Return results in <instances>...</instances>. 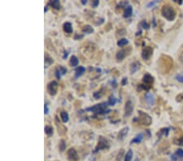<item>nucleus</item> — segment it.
I'll list each match as a JSON object with an SVG mask.
<instances>
[{"label":"nucleus","instance_id":"f257e3e1","mask_svg":"<svg viewBox=\"0 0 183 161\" xmlns=\"http://www.w3.org/2000/svg\"><path fill=\"white\" fill-rule=\"evenodd\" d=\"M173 65V61L171 57L163 55L159 58V69L162 73H167L169 72Z\"/></svg>","mask_w":183,"mask_h":161},{"label":"nucleus","instance_id":"f03ea898","mask_svg":"<svg viewBox=\"0 0 183 161\" xmlns=\"http://www.w3.org/2000/svg\"><path fill=\"white\" fill-rule=\"evenodd\" d=\"M161 13H162L163 16L168 21H174L175 18L177 16V13L174 8L168 4H166L161 9Z\"/></svg>","mask_w":183,"mask_h":161},{"label":"nucleus","instance_id":"7ed1b4c3","mask_svg":"<svg viewBox=\"0 0 183 161\" xmlns=\"http://www.w3.org/2000/svg\"><path fill=\"white\" fill-rule=\"evenodd\" d=\"M107 103L102 102V103H99V104L93 106L91 108H86V111H90L95 114H106L110 111L109 109L107 108Z\"/></svg>","mask_w":183,"mask_h":161},{"label":"nucleus","instance_id":"20e7f679","mask_svg":"<svg viewBox=\"0 0 183 161\" xmlns=\"http://www.w3.org/2000/svg\"><path fill=\"white\" fill-rule=\"evenodd\" d=\"M138 115H139V118H138V121L139 123L142 125H150L152 123V118H151L147 113H146L142 111H138Z\"/></svg>","mask_w":183,"mask_h":161},{"label":"nucleus","instance_id":"39448f33","mask_svg":"<svg viewBox=\"0 0 183 161\" xmlns=\"http://www.w3.org/2000/svg\"><path fill=\"white\" fill-rule=\"evenodd\" d=\"M58 83L56 81H51L47 84V90L48 94L51 95V96H54L57 94V91H58Z\"/></svg>","mask_w":183,"mask_h":161},{"label":"nucleus","instance_id":"423d86ee","mask_svg":"<svg viewBox=\"0 0 183 161\" xmlns=\"http://www.w3.org/2000/svg\"><path fill=\"white\" fill-rule=\"evenodd\" d=\"M109 147V142L107 140L106 138H104V137H100L99 139V142H98V145L95 148V151H99L100 150L107 149Z\"/></svg>","mask_w":183,"mask_h":161},{"label":"nucleus","instance_id":"0eeeda50","mask_svg":"<svg viewBox=\"0 0 183 161\" xmlns=\"http://www.w3.org/2000/svg\"><path fill=\"white\" fill-rule=\"evenodd\" d=\"M67 156H68V160L69 161H78V160H79L78 154L74 148H70L68 150V152H67Z\"/></svg>","mask_w":183,"mask_h":161},{"label":"nucleus","instance_id":"6e6552de","mask_svg":"<svg viewBox=\"0 0 183 161\" xmlns=\"http://www.w3.org/2000/svg\"><path fill=\"white\" fill-rule=\"evenodd\" d=\"M153 53V49L151 47H146L143 48L142 51V57L144 60H148L151 58Z\"/></svg>","mask_w":183,"mask_h":161},{"label":"nucleus","instance_id":"1a4fd4ad","mask_svg":"<svg viewBox=\"0 0 183 161\" xmlns=\"http://www.w3.org/2000/svg\"><path fill=\"white\" fill-rule=\"evenodd\" d=\"M133 104L130 100H128L124 105V116H130L133 113Z\"/></svg>","mask_w":183,"mask_h":161},{"label":"nucleus","instance_id":"9d476101","mask_svg":"<svg viewBox=\"0 0 183 161\" xmlns=\"http://www.w3.org/2000/svg\"><path fill=\"white\" fill-rule=\"evenodd\" d=\"M67 73V68L63 66H59V67L56 68V72H55V75H56V78L59 80L61 78V76L63 75H64L65 73Z\"/></svg>","mask_w":183,"mask_h":161},{"label":"nucleus","instance_id":"9b49d317","mask_svg":"<svg viewBox=\"0 0 183 161\" xmlns=\"http://www.w3.org/2000/svg\"><path fill=\"white\" fill-rule=\"evenodd\" d=\"M142 82H143V83H144L146 85L151 86V84H152L154 82V77L151 76V74L146 73L144 76H143V77H142Z\"/></svg>","mask_w":183,"mask_h":161},{"label":"nucleus","instance_id":"f8f14e48","mask_svg":"<svg viewBox=\"0 0 183 161\" xmlns=\"http://www.w3.org/2000/svg\"><path fill=\"white\" fill-rule=\"evenodd\" d=\"M183 159V150L182 149H177L173 155H172L171 160L173 161H178L179 160Z\"/></svg>","mask_w":183,"mask_h":161},{"label":"nucleus","instance_id":"ddd939ff","mask_svg":"<svg viewBox=\"0 0 183 161\" xmlns=\"http://www.w3.org/2000/svg\"><path fill=\"white\" fill-rule=\"evenodd\" d=\"M145 100L150 106H153L155 104V102H156L154 94L150 93V92H147L145 94Z\"/></svg>","mask_w":183,"mask_h":161},{"label":"nucleus","instance_id":"4468645a","mask_svg":"<svg viewBox=\"0 0 183 161\" xmlns=\"http://www.w3.org/2000/svg\"><path fill=\"white\" fill-rule=\"evenodd\" d=\"M128 54H129V53H127V50H124V49H123V50H119L117 54H116V59H117L118 62L122 61V60L127 56Z\"/></svg>","mask_w":183,"mask_h":161},{"label":"nucleus","instance_id":"2eb2a0df","mask_svg":"<svg viewBox=\"0 0 183 161\" xmlns=\"http://www.w3.org/2000/svg\"><path fill=\"white\" fill-rule=\"evenodd\" d=\"M85 73H86V68H84L83 66H79L75 69V77L78 78L82 76Z\"/></svg>","mask_w":183,"mask_h":161},{"label":"nucleus","instance_id":"dca6fc26","mask_svg":"<svg viewBox=\"0 0 183 161\" xmlns=\"http://www.w3.org/2000/svg\"><path fill=\"white\" fill-rule=\"evenodd\" d=\"M128 133H129V127L128 126L123 128L121 131H119V134L117 135V138H118L119 140H122L128 134Z\"/></svg>","mask_w":183,"mask_h":161},{"label":"nucleus","instance_id":"f3484780","mask_svg":"<svg viewBox=\"0 0 183 161\" xmlns=\"http://www.w3.org/2000/svg\"><path fill=\"white\" fill-rule=\"evenodd\" d=\"M63 29L66 33H73V26L70 22H65L63 24Z\"/></svg>","mask_w":183,"mask_h":161},{"label":"nucleus","instance_id":"a211bd4d","mask_svg":"<svg viewBox=\"0 0 183 161\" xmlns=\"http://www.w3.org/2000/svg\"><path fill=\"white\" fill-rule=\"evenodd\" d=\"M143 134H142V133H140V134H139L136 136L135 138H133V139H132L131 140V142H130V143H137L139 144L142 141V139H143Z\"/></svg>","mask_w":183,"mask_h":161},{"label":"nucleus","instance_id":"6ab92c4d","mask_svg":"<svg viewBox=\"0 0 183 161\" xmlns=\"http://www.w3.org/2000/svg\"><path fill=\"white\" fill-rule=\"evenodd\" d=\"M132 14H133V8H132V7H126V8L124 9V12L123 16H124V18H129L132 16Z\"/></svg>","mask_w":183,"mask_h":161},{"label":"nucleus","instance_id":"aec40b11","mask_svg":"<svg viewBox=\"0 0 183 161\" xmlns=\"http://www.w3.org/2000/svg\"><path fill=\"white\" fill-rule=\"evenodd\" d=\"M79 64V59H77L76 56H72L69 60V65H71L72 67H77Z\"/></svg>","mask_w":183,"mask_h":161},{"label":"nucleus","instance_id":"412c9836","mask_svg":"<svg viewBox=\"0 0 183 161\" xmlns=\"http://www.w3.org/2000/svg\"><path fill=\"white\" fill-rule=\"evenodd\" d=\"M139 68H140V64L139 62H134L130 65V72H131V73H136L139 69Z\"/></svg>","mask_w":183,"mask_h":161},{"label":"nucleus","instance_id":"4be33fe9","mask_svg":"<svg viewBox=\"0 0 183 161\" xmlns=\"http://www.w3.org/2000/svg\"><path fill=\"white\" fill-rule=\"evenodd\" d=\"M60 117H61V120L64 123H67L68 120H69V116H68V112L65 111H62L60 112Z\"/></svg>","mask_w":183,"mask_h":161},{"label":"nucleus","instance_id":"5701e85b","mask_svg":"<svg viewBox=\"0 0 183 161\" xmlns=\"http://www.w3.org/2000/svg\"><path fill=\"white\" fill-rule=\"evenodd\" d=\"M49 5L51 6L53 8L59 10L60 9V3L59 0H54V1H50L49 2Z\"/></svg>","mask_w":183,"mask_h":161},{"label":"nucleus","instance_id":"b1692460","mask_svg":"<svg viewBox=\"0 0 183 161\" xmlns=\"http://www.w3.org/2000/svg\"><path fill=\"white\" fill-rule=\"evenodd\" d=\"M82 32L84 33H86V34H90V33L94 32V29H93V27L87 24V25H85V26L83 27Z\"/></svg>","mask_w":183,"mask_h":161},{"label":"nucleus","instance_id":"393cba45","mask_svg":"<svg viewBox=\"0 0 183 161\" xmlns=\"http://www.w3.org/2000/svg\"><path fill=\"white\" fill-rule=\"evenodd\" d=\"M133 152L132 150H129L127 151V153L124 155V161H131L132 159H133Z\"/></svg>","mask_w":183,"mask_h":161},{"label":"nucleus","instance_id":"a878e982","mask_svg":"<svg viewBox=\"0 0 183 161\" xmlns=\"http://www.w3.org/2000/svg\"><path fill=\"white\" fill-rule=\"evenodd\" d=\"M107 105L109 106H114L116 103V99L114 95H110L109 98H108V100H107Z\"/></svg>","mask_w":183,"mask_h":161},{"label":"nucleus","instance_id":"bb28decb","mask_svg":"<svg viewBox=\"0 0 183 161\" xmlns=\"http://www.w3.org/2000/svg\"><path fill=\"white\" fill-rule=\"evenodd\" d=\"M53 128L51 126L47 125L45 127V133H46V134L47 135V136H51V135L53 134Z\"/></svg>","mask_w":183,"mask_h":161},{"label":"nucleus","instance_id":"cd10ccee","mask_svg":"<svg viewBox=\"0 0 183 161\" xmlns=\"http://www.w3.org/2000/svg\"><path fill=\"white\" fill-rule=\"evenodd\" d=\"M168 132H169V129H168V128H164V129H161L158 133H157V135H159V137L164 136V135L167 136L168 134Z\"/></svg>","mask_w":183,"mask_h":161},{"label":"nucleus","instance_id":"c85d7f7f","mask_svg":"<svg viewBox=\"0 0 183 161\" xmlns=\"http://www.w3.org/2000/svg\"><path fill=\"white\" fill-rule=\"evenodd\" d=\"M129 43V41H128L126 38H121V39H120V40H118V42H117V46L118 47H124V46H125V45H127V44Z\"/></svg>","mask_w":183,"mask_h":161},{"label":"nucleus","instance_id":"c756f323","mask_svg":"<svg viewBox=\"0 0 183 161\" xmlns=\"http://www.w3.org/2000/svg\"><path fill=\"white\" fill-rule=\"evenodd\" d=\"M173 143H174L175 145H177V146H183V136L182 137H181V138H174Z\"/></svg>","mask_w":183,"mask_h":161},{"label":"nucleus","instance_id":"7c9ffc66","mask_svg":"<svg viewBox=\"0 0 183 161\" xmlns=\"http://www.w3.org/2000/svg\"><path fill=\"white\" fill-rule=\"evenodd\" d=\"M59 149L60 151H65V149H66V142H65L64 140L61 139V140L59 141Z\"/></svg>","mask_w":183,"mask_h":161},{"label":"nucleus","instance_id":"2f4dec72","mask_svg":"<svg viewBox=\"0 0 183 161\" xmlns=\"http://www.w3.org/2000/svg\"><path fill=\"white\" fill-rule=\"evenodd\" d=\"M175 79L178 82H180L182 84H183V72L180 73H177V75L175 76Z\"/></svg>","mask_w":183,"mask_h":161},{"label":"nucleus","instance_id":"473e14b6","mask_svg":"<svg viewBox=\"0 0 183 161\" xmlns=\"http://www.w3.org/2000/svg\"><path fill=\"white\" fill-rule=\"evenodd\" d=\"M53 63V59L50 58V57H49V56H46L45 57V67H48L49 65H51Z\"/></svg>","mask_w":183,"mask_h":161},{"label":"nucleus","instance_id":"72a5a7b5","mask_svg":"<svg viewBox=\"0 0 183 161\" xmlns=\"http://www.w3.org/2000/svg\"><path fill=\"white\" fill-rule=\"evenodd\" d=\"M157 3H159V1H157V0H155V1H151V2H150V3H148L147 4V8H151V7H155Z\"/></svg>","mask_w":183,"mask_h":161},{"label":"nucleus","instance_id":"f704fd0d","mask_svg":"<svg viewBox=\"0 0 183 161\" xmlns=\"http://www.w3.org/2000/svg\"><path fill=\"white\" fill-rule=\"evenodd\" d=\"M140 25H141V27H142L143 29H149V24H147V22L146 21H141V23H140Z\"/></svg>","mask_w":183,"mask_h":161},{"label":"nucleus","instance_id":"c9c22d12","mask_svg":"<svg viewBox=\"0 0 183 161\" xmlns=\"http://www.w3.org/2000/svg\"><path fill=\"white\" fill-rule=\"evenodd\" d=\"M123 155H124V150L123 149L120 150V151H119L118 153V155H117V158H116V161H121Z\"/></svg>","mask_w":183,"mask_h":161},{"label":"nucleus","instance_id":"e433bc0d","mask_svg":"<svg viewBox=\"0 0 183 161\" xmlns=\"http://www.w3.org/2000/svg\"><path fill=\"white\" fill-rule=\"evenodd\" d=\"M176 101L178 102L183 101V93H181V94H179L178 95H177V97H176Z\"/></svg>","mask_w":183,"mask_h":161},{"label":"nucleus","instance_id":"4c0bfd02","mask_svg":"<svg viewBox=\"0 0 183 161\" xmlns=\"http://www.w3.org/2000/svg\"><path fill=\"white\" fill-rule=\"evenodd\" d=\"M128 83V78L127 77H124L123 79H122V81H121V85H126Z\"/></svg>","mask_w":183,"mask_h":161},{"label":"nucleus","instance_id":"58836bf2","mask_svg":"<svg viewBox=\"0 0 183 161\" xmlns=\"http://www.w3.org/2000/svg\"><path fill=\"white\" fill-rule=\"evenodd\" d=\"M99 4V1L95 0V1H93V3H92V7H97Z\"/></svg>","mask_w":183,"mask_h":161},{"label":"nucleus","instance_id":"ea45409f","mask_svg":"<svg viewBox=\"0 0 183 161\" xmlns=\"http://www.w3.org/2000/svg\"><path fill=\"white\" fill-rule=\"evenodd\" d=\"M44 110H45V112H44L45 114L47 115L48 113H49V108H48L47 104V103L45 104V108H44Z\"/></svg>","mask_w":183,"mask_h":161},{"label":"nucleus","instance_id":"a19ab883","mask_svg":"<svg viewBox=\"0 0 183 161\" xmlns=\"http://www.w3.org/2000/svg\"><path fill=\"white\" fill-rule=\"evenodd\" d=\"M83 38V35H79V34H76L75 37H74V39L75 40H78V39H81V38Z\"/></svg>","mask_w":183,"mask_h":161},{"label":"nucleus","instance_id":"79ce46f5","mask_svg":"<svg viewBox=\"0 0 183 161\" xmlns=\"http://www.w3.org/2000/svg\"><path fill=\"white\" fill-rule=\"evenodd\" d=\"M68 51H64V56H63V59H65L68 57Z\"/></svg>","mask_w":183,"mask_h":161},{"label":"nucleus","instance_id":"37998d69","mask_svg":"<svg viewBox=\"0 0 183 161\" xmlns=\"http://www.w3.org/2000/svg\"><path fill=\"white\" fill-rule=\"evenodd\" d=\"M179 59H180V61L183 64V52L180 55V56H179Z\"/></svg>","mask_w":183,"mask_h":161},{"label":"nucleus","instance_id":"c03bdc74","mask_svg":"<svg viewBox=\"0 0 183 161\" xmlns=\"http://www.w3.org/2000/svg\"><path fill=\"white\" fill-rule=\"evenodd\" d=\"M81 3H82L83 5H86V3H87V1H86V0H81Z\"/></svg>","mask_w":183,"mask_h":161},{"label":"nucleus","instance_id":"a18cd8bd","mask_svg":"<svg viewBox=\"0 0 183 161\" xmlns=\"http://www.w3.org/2000/svg\"><path fill=\"white\" fill-rule=\"evenodd\" d=\"M47 11H48V7H47V6H46V7H45V10H44V12H45V13H46V12H47Z\"/></svg>","mask_w":183,"mask_h":161}]
</instances>
